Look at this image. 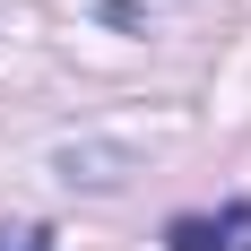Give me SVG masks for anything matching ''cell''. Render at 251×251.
<instances>
[{"label": "cell", "instance_id": "obj_1", "mask_svg": "<svg viewBox=\"0 0 251 251\" xmlns=\"http://www.w3.org/2000/svg\"><path fill=\"white\" fill-rule=\"evenodd\" d=\"M165 251H251V200H226L217 217H174Z\"/></svg>", "mask_w": 251, "mask_h": 251}, {"label": "cell", "instance_id": "obj_2", "mask_svg": "<svg viewBox=\"0 0 251 251\" xmlns=\"http://www.w3.org/2000/svg\"><path fill=\"white\" fill-rule=\"evenodd\" d=\"M122 174H139L130 148H61V182H87V191H113Z\"/></svg>", "mask_w": 251, "mask_h": 251}, {"label": "cell", "instance_id": "obj_3", "mask_svg": "<svg viewBox=\"0 0 251 251\" xmlns=\"http://www.w3.org/2000/svg\"><path fill=\"white\" fill-rule=\"evenodd\" d=\"M0 251H61V234H52V226H9Z\"/></svg>", "mask_w": 251, "mask_h": 251}]
</instances>
